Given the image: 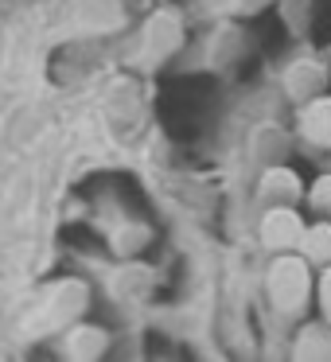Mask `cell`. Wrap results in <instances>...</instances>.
<instances>
[{"label":"cell","instance_id":"6da1fadb","mask_svg":"<svg viewBox=\"0 0 331 362\" xmlns=\"http://www.w3.org/2000/svg\"><path fill=\"white\" fill-rule=\"evenodd\" d=\"M304 292H308L304 265L292 261V257H284L281 265L273 269V296H277V304H281V308H296L300 300H304Z\"/></svg>","mask_w":331,"mask_h":362},{"label":"cell","instance_id":"3957f363","mask_svg":"<svg viewBox=\"0 0 331 362\" xmlns=\"http://www.w3.org/2000/svg\"><path fill=\"white\" fill-rule=\"evenodd\" d=\"M261 234H265L269 245L281 250V245H292L300 238V222L292 211H273V214H265V230H261Z\"/></svg>","mask_w":331,"mask_h":362},{"label":"cell","instance_id":"8992f818","mask_svg":"<svg viewBox=\"0 0 331 362\" xmlns=\"http://www.w3.org/2000/svg\"><path fill=\"white\" fill-rule=\"evenodd\" d=\"M312 203L320 206V211H331V180H320V187L312 191Z\"/></svg>","mask_w":331,"mask_h":362},{"label":"cell","instance_id":"7a4b0ae2","mask_svg":"<svg viewBox=\"0 0 331 362\" xmlns=\"http://www.w3.org/2000/svg\"><path fill=\"white\" fill-rule=\"evenodd\" d=\"M105 331L102 327H86V323H74L71 331L63 335V351L71 358H102L105 354Z\"/></svg>","mask_w":331,"mask_h":362},{"label":"cell","instance_id":"277c9868","mask_svg":"<svg viewBox=\"0 0 331 362\" xmlns=\"http://www.w3.org/2000/svg\"><path fill=\"white\" fill-rule=\"evenodd\" d=\"M308 136L331 141V102H315L312 110H308Z\"/></svg>","mask_w":331,"mask_h":362},{"label":"cell","instance_id":"5b68a950","mask_svg":"<svg viewBox=\"0 0 331 362\" xmlns=\"http://www.w3.org/2000/svg\"><path fill=\"white\" fill-rule=\"evenodd\" d=\"M308 253L312 257H331V226H315L312 234H308Z\"/></svg>","mask_w":331,"mask_h":362},{"label":"cell","instance_id":"52a82bcc","mask_svg":"<svg viewBox=\"0 0 331 362\" xmlns=\"http://www.w3.org/2000/svg\"><path fill=\"white\" fill-rule=\"evenodd\" d=\"M320 292H323V308H331V273L323 276V284H320Z\"/></svg>","mask_w":331,"mask_h":362}]
</instances>
